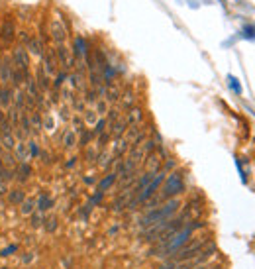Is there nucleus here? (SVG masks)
<instances>
[{"label":"nucleus","instance_id":"29","mask_svg":"<svg viewBox=\"0 0 255 269\" xmlns=\"http://www.w3.org/2000/svg\"><path fill=\"white\" fill-rule=\"evenodd\" d=\"M34 211H36V201H32V199H26V201L20 205V213L24 216H30Z\"/></svg>","mask_w":255,"mask_h":269},{"label":"nucleus","instance_id":"39","mask_svg":"<svg viewBox=\"0 0 255 269\" xmlns=\"http://www.w3.org/2000/svg\"><path fill=\"white\" fill-rule=\"evenodd\" d=\"M42 126H46L48 130H53V118H51V114H46V120L42 122Z\"/></svg>","mask_w":255,"mask_h":269},{"label":"nucleus","instance_id":"30","mask_svg":"<svg viewBox=\"0 0 255 269\" xmlns=\"http://www.w3.org/2000/svg\"><path fill=\"white\" fill-rule=\"evenodd\" d=\"M106 128H108V122H106V118L102 116V118H99V120H97V124H95V128H93L91 132H93V136L97 138V136H101L102 132H106Z\"/></svg>","mask_w":255,"mask_h":269},{"label":"nucleus","instance_id":"9","mask_svg":"<svg viewBox=\"0 0 255 269\" xmlns=\"http://www.w3.org/2000/svg\"><path fill=\"white\" fill-rule=\"evenodd\" d=\"M57 57H55V50H51V48H46V52H44V57H42V67H44V71H46V75L48 77H55L57 75Z\"/></svg>","mask_w":255,"mask_h":269},{"label":"nucleus","instance_id":"14","mask_svg":"<svg viewBox=\"0 0 255 269\" xmlns=\"http://www.w3.org/2000/svg\"><path fill=\"white\" fill-rule=\"evenodd\" d=\"M118 107L124 108V110H130L132 107H136V93L132 89H126L118 101Z\"/></svg>","mask_w":255,"mask_h":269},{"label":"nucleus","instance_id":"19","mask_svg":"<svg viewBox=\"0 0 255 269\" xmlns=\"http://www.w3.org/2000/svg\"><path fill=\"white\" fill-rule=\"evenodd\" d=\"M120 97H122V89H120L118 85H108L104 101H106V103H112V105H116V103L120 101Z\"/></svg>","mask_w":255,"mask_h":269},{"label":"nucleus","instance_id":"46","mask_svg":"<svg viewBox=\"0 0 255 269\" xmlns=\"http://www.w3.org/2000/svg\"><path fill=\"white\" fill-rule=\"evenodd\" d=\"M2 154H4V148H2V144H0V156H2Z\"/></svg>","mask_w":255,"mask_h":269},{"label":"nucleus","instance_id":"21","mask_svg":"<svg viewBox=\"0 0 255 269\" xmlns=\"http://www.w3.org/2000/svg\"><path fill=\"white\" fill-rule=\"evenodd\" d=\"M24 105H26V91H24V87L22 89H14L12 107L18 108V110H24Z\"/></svg>","mask_w":255,"mask_h":269},{"label":"nucleus","instance_id":"1","mask_svg":"<svg viewBox=\"0 0 255 269\" xmlns=\"http://www.w3.org/2000/svg\"><path fill=\"white\" fill-rule=\"evenodd\" d=\"M179 199H169L163 207H157V209H153L150 211L148 215L142 218V226H146V228H150L153 224H159V222H165V220H169L171 216L175 215L177 211H179Z\"/></svg>","mask_w":255,"mask_h":269},{"label":"nucleus","instance_id":"35","mask_svg":"<svg viewBox=\"0 0 255 269\" xmlns=\"http://www.w3.org/2000/svg\"><path fill=\"white\" fill-rule=\"evenodd\" d=\"M99 150H95L93 146H87V150H85V158H87V161H95L97 158H99Z\"/></svg>","mask_w":255,"mask_h":269},{"label":"nucleus","instance_id":"24","mask_svg":"<svg viewBox=\"0 0 255 269\" xmlns=\"http://www.w3.org/2000/svg\"><path fill=\"white\" fill-rule=\"evenodd\" d=\"M118 179V173L116 171H112V173H108L104 179H102L101 183H99V193H104L106 189H110L112 185H114V181Z\"/></svg>","mask_w":255,"mask_h":269},{"label":"nucleus","instance_id":"20","mask_svg":"<svg viewBox=\"0 0 255 269\" xmlns=\"http://www.w3.org/2000/svg\"><path fill=\"white\" fill-rule=\"evenodd\" d=\"M32 177V167H30V163H20L18 167H16V179L20 181V183H24V181H28Z\"/></svg>","mask_w":255,"mask_h":269},{"label":"nucleus","instance_id":"27","mask_svg":"<svg viewBox=\"0 0 255 269\" xmlns=\"http://www.w3.org/2000/svg\"><path fill=\"white\" fill-rule=\"evenodd\" d=\"M67 71H57V75H55V81H51V89L53 91H61V87L65 85V81H67Z\"/></svg>","mask_w":255,"mask_h":269},{"label":"nucleus","instance_id":"7","mask_svg":"<svg viewBox=\"0 0 255 269\" xmlns=\"http://www.w3.org/2000/svg\"><path fill=\"white\" fill-rule=\"evenodd\" d=\"M0 40H2L6 46H10V44L16 42V24H14V20L8 18V16L0 22Z\"/></svg>","mask_w":255,"mask_h":269},{"label":"nucleus","instance_id":"5","mask_svg":"<svg viewBox=\"0 0 255 269\" xmlns=\"http://www.w3.org/2000/svg\"><path fill=\"white\" fill-rule=\"evenodd\" d=\"M12 63H14V69H20L24 73H30V57H28V52L24 46H14L12 48Z\"/></svg>","mask_w":255,"mask_h":269},{"label":"nucleus","instance_id":"13","mask_svg":"<svg viewBox=\"0 0 255 269\" xmlns=\"http://www.w3.org/2000/svg\"><path fill=\"white\" fill-rule=\"evenodd\" d=\"M126 124H128V128L130 126H140L142 124V120H144V110L140 107H132L128 112H126Z\"/></svg>","mask_w":255,"mask_h":269},{"label":"nucleus","instance_id":"32","mask_svg":"<svg viewBox=\"0 0 255 269\" xmlns=\"http://www.w3.org/2000/svg\"><path fill=\"white\" fill-rule=\"evenodd\" d=\"M32 226L34 228H38V226H44V222H46V216H44V213L42 211H34L32 213Z\"/></svg>","mask_w":255,"mask_h":269},{"label":"nucleus","instance_id":"41","mask_svg":"<svg viewBox=\"0 0 255 269\" xmlns=\"http://www.w3.org/2000/svg\"><path fill=\"white\" fill-rule=\"evenodd\" d=\"M175 165H177V163H175V160H167V163H165V165H163V171H165V173H167V171H169V169H175Z\"/></svg>","mask_w":255,"mask_h":269},{"label":"nucleus","instance_id":"44","mask_svg":"<svg viewBox=\"0 0 255 269\" xmlns=\"http://www.w3.org/2000/svg\"><path fill=\"white\" fill-rule=\"evenodd\" d=\"M85 183H87V185H93V183H95V177H85Z\"/></svg>","mask_w":255,"mask_h":269},{"label":"nucleus","instance_id":"36","mask_svg":"<svg viewBox=\"0 0 255 269\" xmlns=\"http://www.w3.org/2000/svg\"><path fill=\"white\" fill-rule=\"evenodd\" d=\"M51 205H53V203H51L50 199H48L46 195H42V197H40V201H38V211H42V213H44V211L51 209Z\"/></svg>","mask_w":255,"mask_h":269},{"label":"nucleus","instance_id":"16","mask_svg":"<svg viewBox=\"0 0 255 269\" xmlns=\"http://www.w3.org/2000/svg\"><path fill=\"white\" fill-rule=\"evenodd\" d=\"M12 97H14V89L12 87H0V108L8 110L12 107Z\"/></svg>","mask_w":255,"mask_h":269},{"label":"nucleus","instance_id":"4","mask_svg":"<svg viewBox=\"0 0 255 269\" xmlns=\"http://www.w3.org/2000/svg\"><path fill=\"white\" fill-rule=\"evenodd\" d=\"M48 32H50V38H51V44L59 46V44H65L67 38H69V32L67 28L63 26V22L53 14L50 20H48Z\"/></svg>","mask_w":255,"mask_h":269},{"label":"nucleus","instance_id":"2","mask_svg":"<svg viewBox=\"0 0 255 269\" xmlns=\"http://www.w3.org/2000/svg\"><path fill=\"white\" fill-rule=\"evenodd\" d=\"M183 191H185V183H183V175H181L179 171H175V173H171L169 177H165V185H163V189H161L163 201L173 199L175 195H179V193H183Z\"/></svg>","mask_w":255,"mask_h":269},{"label":"nucleus","instance_id":"45","mask_svg":"<svg viewBox=\"0 0 255 269\" xmlns=\"http://www.w3.org/2000/svg\"><path fill=\"white\" fill-rule=\"evenodd\" d=\"M75 163H77V158H71V160H69V161H67V167H73V165H75Z\"/></svg>","mask_w":255,"mask_h":269},{"label":"nucleus","instance_id":"33","mask_svg":"<svg viewBox=\"0 0 255 269\" xmlns=\"http://www.w3.org/2000/svg\"><path fill=\"white\" fill-rule=\"evenodd\" d=\"M83 120H85V126H95V124H97V120H99V114L95 112V108H93V110H87Z\"/></svg>","mask_w":255,"mask_h":269},{"label":"nucleus","instance_id":"23","mask_svg":"<svg viewBox=\"0 0 255 269\" xmlns=\"http://www.w3.org/2000/svg\"><path fill=\"white\" fill-rule=\"evenodd\" d=\"M61 144H63L65 150L75 148V144H77V134H75L73 130H65V132H63V138H61Z\"/></svg>","mask_w":255,"mask_h":269},{"label":"nucleus","instance_id":"34","mask_svg":"<svg viewBox=\"0 0 255 269\" xmlns=\"http://www.w3.org/2000/svg\"><path fill=\"white\" fill-rule=\"evenodd\" d=\"M95 112H97L99 116H104V114L108 112V103H106L104 99H99L97 105H95Z\"/></svg>","mask_w":255,"mask_h":269},{"label":"nucleus","instance_id":"17","mask_svg":"<svg viewBox=\"0 0 255 269\" xmlns=\"http://www.w3.org/2000/svg\"><path fill=\"white\" fill-rule=\"evenodd\" d=\"M24 201H26V193H24V189L16 187V189L8 191V203H10V205H16V207H20Z\"/></svg>","mask_w":255,"mask_h":269},{"label":"nucleus","instance_id":"28","mask_svg":"<svg viewBox=\"0 0 255 269\" xmlns=\"http://www.w3.org/2000/svg\"><path fill=\"white\" fill-rule=\"evenodd\" d=\"M30 32L26 30V28H20V30H16V42H18V46H24L26 48V44L30 42Z\"/></svg>","mask_w":255,"mask_h":269},{"label":"nucleus","instance_id":"8","mask_svg":"<svg viewBox=\"0 0 255 269\" xmlns=\"http://www.w3.org/2000/svg\"><path fill=\"white\" fill-rule=\"evenodd\" d=\"M12 73H14L12 57L10 55H2V61H0V87H10Z\"/></svg>","mask_w":255,"mask_h":269},{"label":"nucleus","instance_id":"43","mask_svg":"<svg viewBox=\"0 0 255 269\" xmlns=\"http://www.w3.org/2000/svg\"><path fill=\"white\" fill-rule=\"evenodd\" d=\"M191 269H208V268H206V264H197V266H193Z\"/></svg>","mask_w":255,"mask_h":269},{"label":"nucleus","instance_id":"11","mask_svg":"<svg viewBox=\"0 0 255 269\" xmlns=\"http://www.w3.org/2000/svg\"><path fill=\"white\" fill-rule=\"evenodd\" d=\"M26 52L30 55H34V57H38V59H42V57H44V52H46V46L42 44V40H40L38 36H32L30 42L26 44Z\"/></svg>","mask_w":255,"mask_h":269},{"label":"nucleus","instance_id":"12","mask_svg":"<svg viewBox=\"0 0 255 269\" xmlns=\"http://www.w3.org/2000/svg\"><path fill=\"white\" fill-rule=\"evenodd\" d=\"M161 156L157 152L153 154H148L146 160H144V167H146V173H159L161 171Z\"/></svg>","mask_w":255,"mask_h":269},{"label":"nucleus","instance_id":"6","mask_svg":"<svg viewBox=\"0 0 255 269\" xmlns=\"http://www.w3.org/2000/svg\"><path fill=\"white\" fill-rule=\"evenodd\" d=\"M165 177H167V173H165V171L161 169V171H159V173H157V175L153 177L152 183H150V185H148V187H146V189H144V191H142V193H140V195L136 197L138 205H140V203H146V201H150V199H152L153 195L157 193V189L161 187V183L165 181Z\"/></svg>","mask_w":255,"mask_h":269},{"label":"nucleus","instance_id":"31","mask_svg":"<svg viewBox=\"0 0 255 269\" xmlns=\"http://www.w3.org/2000/svg\"><path fill=\"white\" fill-rule=\"evenodd\" d=\"M95 136H93V132L91 130H85V132H81V138H79V146L81 148H87V146H91V140H93Z\"/></svg>","mask_w":255,"mask_h":269},{"label":"nucleus","instance_id":"15","mask_svg":"<svg viewBox=\"0 0 255 269\" xmlns=\"http://www.w3.org/2000/svg\"><path fill=\"white\" fill-rule=\"evenodd\" d=\"M126 130H128V124H126V120H124V118H120L118 122H114L112 126H108V132H110V136H112L114 140H118V138H124Z\"/></svg>","mask_w":255,"mask_h":269},{"label":"nucleus","instance_id":"18","mask_svg":"<svg viewBox=\"0 0 255 269\" xmlns=\"http://www.w3.org/2000/svg\"><path fill=\"white\" fill-rule=\"evenodd\" d=\"M14 156H16V160H20L22 163L28 161V160H30V150H28V144H26V142H16Z\"/></svg>","mask_w":255,"mask_h":269},{"label":"nucleus","instance_id":"37","mask_svg":"<svg viewBox=\"0 0 255 269\" xmlns=\"http://www.w3.org/2000/svg\"><path fill=\"white\" fill-rule=\"evenodd\" d=\"M44 226H46V230L48 232H55L57 230V216H50V218H46V222H44Z\"/></svg>","mask_w":255,"mask_h":269},{"label":"nucleus","instance_id":"40","mask_svg":"<svg viewBox=\"0 0 255 269\" xmlns=\"http://www.w3.org/2000/svg\"><path fill=\"white\" fill-rule=\"evenodd\" d=\"M16 250H18L16 246H10V248H6V250H2V252H0V256H2V258H8V256H10L12 252H16Z\"/></svg>","mask_w":255,"mask_h":269},{"label":"nucleus","instance_id":"3","mask_svg":"<svg viewBox=\"0 0 255 269\" xmlns=\"http://www.w3.org/2000/svg\"><path fill=\"white\" fill-rule=\"evenodd\" d=\"M206 240H189L183 248H179L173 256H175V262H189V260H195L199 256V252L204 248Z\"/></svg>","mask_w":255,"mask_h":269},{"label":"nucleus","instance_id":"26","mask_svg":"<svg viewBox=\"0 0 255 269\" xmlns=\"http://www.w3.org/2000/svg\"><path fill=\"white\" fill-rule=\"evenodd\" d=\"M0 160H2V163H4L8 169H14V171H16V167H18V160H16L14 152H6V150H4V154L0 156Z\"/></svg>","mask_w":255,"mask_h":269},{"label":"nucleus","instance_id":"25","mask_svg":"<svg viewBox=\"0 0 255 269\" xmlns=\"http://www.w3.org/2000/svg\"><path fill=\"white\" fill-rule=\"evenodd\" d=\"M0 144H2V148H4L6 152H14V148H16V138H14V134H2V136H0Z\"/></svg>","mask_w":255,"mask_h":269},{"label":"nucleus","instance_id":"47","mask_svg":"<svg viewBox=\"0 0 255 269\" xmlns=\"http://www.w3.org/2000/svg\"><path fill=\"white\" fill-rule=\"evenodd\" d=\"M0 269H8V268H0Z\"/></svg>","mask_w":255,"mask_h":269},{"label":"nucleus","instance_id":"42","mask_svg":"<svg viewBox=\"0 0 255 269\" xmlns=\"http://www.w3.org/2000/svg\"><path fill=\"white\" fill-rule=\"evenodd\" d=\"M6 185H8V183L0 181V195H4V193H6Z\"/></svg>","mask_w":255,"mask_h":269},{"label":"nucleus","instance_id":"10","mask_svg":"<svg viewBox=\"0 0 255 269\" xmlns=\"http://www.w3.org/2000/svg\"><path fill=\"white\" fill-rule=\"evenodd\" d=\"M34 79H36V83H38V89H40V93H48L51 89V77L46 75V71H44V67H42V63L36 67V75H34Z\"/></svg>","mask_w":255,"mask_h":269},{"label":"nucleus","instance_id":"38","mask_svg":"<svg viewBox=\"0 0 255 269\" xmlns=\"http://www.w3.org/2000/svg\"><path fill=\"white\" fill-rule=\"evenodd\" d=\"M97 138H99V140H97V146H99V150H104V146H106V142H108V140H110L112 136H110V132L106 130V132H102L101 136H97Z\"/></svg>","mask_w":255,"mask_h":269},{"label":"nucleus","instance_id":"22","mask_svg":"<svg viewBox=\"0 0 255 269\" xmlns=\"http://www.w3.org/2000/svg\"><path fill=\"white\" fill-rule=\"evenodd\" d=\"M26 77H28V73H24V71H20V69H14L10 85H12L14 89H22V87H24V83H26Z\"/></svg>","mask_w":255,"mask_h":269}]
</instances>
